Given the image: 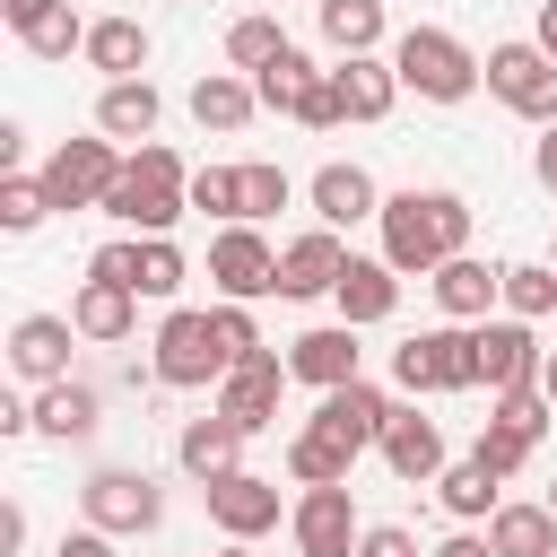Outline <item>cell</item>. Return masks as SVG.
Segmentation results:
<instances>
[{
	"label": "cell",
	"mask_w": 557,
	"mask_h": 557,
	"mask_svg": "<svg viewBox=\"0 0 557 557\" xmlns=\"http://www.w3.org/2000/svg\"><path fill=\"white\" fill-rule=\"evenodd\" d=\"M383 261L400 270V278H435L444 261H461L470 252V200L461 191H392L383 200Z\"/></svg>",
	"instance_id": "cell-1"
},
{
	"label": "cell",
	"mask_w": 557,
	"mask_h": 557,
	"mask_svg": "<svg viewBox=\"0 0 557 557\" xmlns=\"http://www.w3.org/2000/svg\"><path fill=\"white\" fill-rule=\"evenodd\" d=\"M183 209H191V174H183V157H174L165 139L131 148L122 183L104 191V218H122L131 235H174V218H183Z\"/></svg>",
	"instance_id": "cell-2"
},
{
	"label": "cell",
	"mask_w": 557,
	"mask_h": 557,
	"mask_svg": "<svg viewBox=\"0 0 557 557\" xmlns=\"http://www.w3.org/2000/svg\"><path fill=\"white\" fill-rule=\"evenodd\" d=\"M392 383L409 400H435V392H479V331L470 322H444V331H409L392 348Z\"/></svg>",
	"instance_id": "cell-3"
},
{
	"label": "cell",
	"mask_w": 557,
	"mask_h": 557,
	"mask_svg": "<svg viewBox=\"0 0 557 557\" xmlns=\"http://www.w3.org/2000/svg\"><path fill=\"white\" fill-rule=\"evenodd\" d=\"M392 70H400V87L409 96H426V104H461L470 87H479V52L453 35V26H409L400 44H392Z\"/></svg>",
	"instance_id": "cell-4"
},
{
	"label": "cell",
	"mask_w": 557,
	"mask_h": 557,
	"mask_svg": "<svg viewBox=\"0 0 557 557\" xmlns=\"http://www.w3.org/2000/svg\"><path fill=\"white\" fill-rule=\"evenodd\" d=\"M148 374H157L165 392H200V383H226L235 366H226V348H218V322H209L200 305H174V313L157 322V339H148Z\"/></svg>",
	"instance_id": "cell-5"
},
{
	"label": "cell",
	"mask_w": 557,
	"mask_h": 557,
	"mask_svg": "<svg viewBox=\"0 0 557 557\" xmlns=\"http://www.w3.org/2000/svg\"><path fill=\"white\" fill-rule=\"evenodd\" d=\"M487 96L505 104V113H522V122H557V61L540 52V44H487Z\"/></svg>",
	"instance_id": "cell-6"
},
{
	"label": "cell",
	"mask_w": 557,
	"mask_h": 557,
	"mask_svg": "<svg viewBox=\"0 0 557 557\" xmlns=\"http://www.w3.org/2000/svg\"><path fill=\"white\" fill-rule=\"evenodd\" d=\"M122 148L96 131V139H61L52 157H44V191H52V209H104V191L122 183Z\"/></svg>",
	"instance_id": "cell-7"
},
{
	"label": "cell",
	"mask_w": 557,
	"mask_h": 557,
	"mask_svg": "<svg viewBox=\"0 0 557 557\" xmlns=\"http://www.w3.org/2000/svg\"><path fill=\"white\" fill-rule=\"evenodd\" d=\"M209 278H218V305L278 296V244H270L261 226H218V235H209Z\"/></svg>",
	"instance_id": "cell-8"
},
{
	"label": "cell",
	"mask_w": 557,
	"mask_h": 557,
	"mask_svg": "<svg viewBox=\"0 0 557 557\" xmlns=\"http://www.w3.org/2000/svg\"><path fill=\"white\" fill-rule=\"evenodd\" d=\"M78 513H87L96 531H113V540H139V531L165 522V496H157L148 470H96V479L78 487Z\"/></svg>",
	"instance_id": "cell-9"
},
{
	"label": "cell",
	"mask_w": 557,
	"mask_h": 557,
	"mask_svg": "<svg viewBox=\"0 0 557 557\" xmlns=\"http://www.w3.org/2000/svg\"><path fill=\"white\" fill-rule=\"evenodd\" d=\"M479 331V392L487 400H505V392H531L540 383V366H548V348H540V331L531 322H470Z\"/></svg>",
	"instance_id": "cell-10"
},
{
	"label": "cell",
	"mask_w": 557,
	"mask_h": 557,
	"mask_svg": "<svg viewBox=\"0 0 557 557\" xmlns=\"http://www.w3.org/2000/svg\"><path fill=\"white\" fill-rule=\"evenodd\" d=\"M287 531H296V557H357V540H366L357 487H305L296 513H287Z\"/></svg>",
	"instance_id": "cell-11"
},
{
	"label": "cell",
	"mask_w": 557,
	"mask_h": 557,
	"mask_svg": "<svg viewBox=\"0 0 557 557\" xmlns=\"http://www.w3.org/2000/svg\"><path fill=\"white\" fill-rule=\"evenodd\" d=\"M70 348H78V322L70 313H17V331H9V374L17 383H70Z\"/></svg>",
	"instance_id": "cell-12"
},
{
	"label": "cell",
	"mask_w": 557,
	"mask_h": 557,
	"mask_svg": "<svg viewBox=\"0 0 557 557\" xmlns=\"http://www.w3.org/2000/svg\"><path fill=\"white\" fill-rule=\"evenodd\" d=\"M339 270H348V244H339L331 226H305V235H287V244H278V296H287V305L331 296V287H339Z\"/></svg>",
	"instance_id": "cell-13"
},
{
	"label": "cell",
	"mask_w": 557,
	"mask_h": 557,
	"mask_svg": "<svg viewBox=\"0 0 557 557\" xmlns=\"http://www.w3.org/2000/svg\"><path fill=\"white\" fill-rule=\"evenodd\" d=\"M392 409H400V400H392L383 383H366V374H357V383H339V392H322V409H313V426H322V435H339L348 453H374V444H383V426H392Z\"/></svg>",
	"instance_id": "cell-14"
},
{
	"label": "cell",
	"mask_w": 557,
	"mask_h": 557,
	"mask_svg": "<svg viewBox=\"0 0 557 557\" xmlns=\"http://www.w3.org/2000/svg\"><path fill=\"white\" fill-rule=\"evenodd\" d=\"M374 453H383V470H392V479H409V487H435V479L453 470V461H444V426H435L426 409H409V400L392 409V426H383V444H374Z\"/></svg>",
	"instance_id": "cell-15"
},
{
	"label": "cell",
	"mask_w": 557,
	"mask_h": 557,
	"mask_svg": "<svg viewBox=\"0 0 557 557\" xmlns=\"http://www.w3.org/2000/svg\"><path fill=\"white\" fill-rule=\"evenodd\" d=\"M200 496H209V522H218L226 540L278 531V479H261V470H226V479H209Z\"/></svg>",
	"instance_id": "cell-16"
},
{
	"label": "cell",
	"mask_w": 557,
	"mask_h": 557,
	"mask_svg": "<svg viewBox=\"0 0 557 557\" xmlns=\"http://www.w3.org/2000/svg\"><path fill=\"white\" fill-rule=\"evenodd\" d=\"M287 374H305L313 392H339V383H357V374H366V348H357V331H348V322H313V331H296V339H287Z\"/></svg>",
	"instance_id": "cell-17"
},
{
	"label": "cell",
	"mask_w": 557,
	"mask_h": 557,
	"mask_svg": "<svg viewBox=\"0 0 557 557\" xmlns=\"http://www.w3.org/2000/svg\"><path fill=\"white\" fill-rule=\"evenodd\" d=\"M278 383H287V357H278V348H261V357H244V366L218 383V400H209V409H218V418H235L244 435H261V426L278 418Z\"/></svg>",
	"instance_id": "cell-18"
},
{
	"label": "cell",
	"mask_w": 557,
	"mask_h": 557,
	"mask_svg": "<svg viewBox=\"0 0 557 557\" xmlns=\"http://www.w3.org/2000/svg\"><path fill=\"white\" fill-rule=\"evenodd\" d=\"M305 200H313V218H322L331 235H339V226H366V218H383V191H374V174H366V165H339V157H331V165L305 183Z\"/></svg>",
	"instance_id": "cell-19"
},
{
	"label": "cell",
	"mask_w": 557,
	"mask_h": 557,
	"mask_svg": "<svg viewBox=\"0 0 557 557\" xmlns=\"http://www.w3.org/2000/svg\"><path fill=\"white\" fill-rule=\"evenodd\" d=\"M435 305H444V322H487L496 305H505V270H487L479 252H461V261H444L435 278Z\"/></svg>",
	"instance_id": "cell-20"
},
{
	"label": "cell",
	"mask_w": 557,
	"mask_h": 557,
	"mask_svg": "<svg viewBox=\"0 0 557 557\" xmlns=\"http://www.w3.org/2000/svg\"><path fill=\"white\" fill-rule=\"evenodd\" d=\"M331 305H339V322L348 331H366V322H392V305H400V270L374 252V261H357L348 252V270H339V287H331Z\"/></svg>",
	"instance_id": "cell-21"
},
{
	"label": "cell",
	"mask_w": 557,
	"mask_h": 557,
	"mask_svg": "<svg viewBox=\"0 0 557 557\" xmlns=\"http://www.w3.org/2000/svg\"><path fill=\"white\" fill-rule=\"evenodd\" d=\"M174 461H183V470L209 487V479L244 470V426H235V418H218V409H209V418H183V435H174Z\"/></svg>",
	"instance_id": "cell-22"
},
{
	"label": "cell",
	"mask_w": 557,
	"mask_h": 557,
	"mask_svg": "<svg viewBox=\"0 0 557 557\" xmlns=\"http://www.w3.org/2000/svg\"><path fill=\"white\" fill-rule=\"evenodd\" d=\"M331 78H339V104H348V122H383V113L400 104V70H392L383 52H357V61H331Z\"/></svg>",
	"instance_id": "cell-23"
},
{
	"label": "cell",
	"mask_w": 557,
	"mask_h": 557,
	"mask_svg": "<svg viewBox=\"0 0 557 557\" xmlns=\"http://www.w3.org/2000/svg\"><path fill=\"white\" fill-rule=\"evenodd\" d=\"M183 104H191V122H200V131H244V122L261 113V96H252V78H244V70H209V78H191V96H183Z\"/></svg>",
	"instance_id": "cell-24"
},
{
	"label": "cell",
	"mask_w": 557,
	"mask_h": 557,
	"mask_svg": "<svg viewBox=\"0 0 557 557\" xmlns=\"http://www.w3.org/2000/svg\"><path fill=\"white\" fill-rule=\"evenodd\" d=\"M96 418H104L96 383H44L35 392V435H52V444H87Z\"/></svg>",
	"instance_id": "cell-25"
},
{
	"label": "cell",
	"mask_w": 557,
	"mask_h": 557,
	"mask_svg": "<svg viewBox=\"0 0 557 557\" xmlns=\"http://www.w3.org/2000/svg\"><path fill=\"white\" fill-rule=\"evenodd\" d=\"M157 113H165V104H157L148 78H113V87L96 96V131H104V139H139V148H148V139H157Z\"/></svg>",
	"instance_id": "cell-26"
},
{
	"label": "cell",
	"mask_w": 557,
	"mask_h": 557,
	"mask_svg": "<svg viewBox=\"0 0 557 557\" xmlns=\"http://www.w3.org/2000/svg\"><path fill=\"white\" fill-rule=\"evenodd\" d=\"M70 322H78V339L113 348V339H131V322H139V296H131V287H104V278H87V287L70 296Z\"/></svg>",
	"instance_id": "cell-27"
},
{
	"label": "cell",
	"mask_w": 557,
	"mask_h": 557,
	"mask_svg": "<svg viewBox=\"0 0 557 557\" xmlns=\"http://www.w3.org/2000/svg\"><path fill=\"white\" fill-rule=\"evenodd\" d=\"M87 70H104V87L113 78H139L148 70V26L139 17H96L87 26Z\"/></svg>",
	"instance_id": "cell-28"
},
{
	"label": "cell",
	"mask_w": 557,
	"mask_h": 557,
	"mask_svg": "<svg viewBox=\"0 0 557 557\" xmlns=\"http://www.w3.org/2000/svg\"><path fill=\"white\" fill-rule=\"evenodd\" d=\"M348 470H357V453L339 435H322V426H296L287 435V479L296 487H348Z\"/></svg>",
	"instance_id": "cell-29"
},
{
	"label": "cell",
	"mask_w": 557,
	"mask_h": 557,
	"mask_svg": "<svg viewBox=\"0 0 557 557\" xmlns=\"http://www.w3.org/2000/svg\"><path fill=\"white\" fill-rule=\"evenodd\" d=\"M496 487H505V479H496V470H487L479 453H461V461H453V470L435 479V496H444V513H453V522H487V513L505 505Z\"/></svg>",
	"instance_id": "cell-30"
},
{
	"label": "cell",
	"mask_w": 557,
	"mask_h": 557,
	"mask_svg": "<svg viewBox=\"0 0 557 557\" xmlns=\"http://www.w3.org/2000/svg\"><path fill=\"white\" fill-rule=\"evenodd\" d=\"M487 540H496V557H557V513L548 505H496Z\"/></svg>",
	"instance_id": "cell-31"
},
{
	"label": "cell",
	"mask_w": 557,
	"mask_h": 557,
	"mask_svg": "<svg viewBox=\"0 0 557 557\" xmlns=\"http://www.w3.org/2000/svg\"><path fill=\"white\" fill-rule=\"evenodd\" d=\"M313 17H322V44H331L339 61H357V52L383 44V0H322Z\"/></svg>",
	"instance_id": "cell-32"
},
{
	"label": "cell",
	"mask_w": 557,
	"mask_h": 557,
	"mask_svg": "<svg viewBox=\"0 0 557 557\" xmlns=\"http://www.w3.org/2000/svg\"><path fill=\"white\" fill-rule=\"evenodd\" d=\"M313 78H322V70H313V61L287 44V52H278V61L252 78V96H261V113H287V122H296V104H305V87H313Z\"/></svg>",
	"instance_id": "cell-33"
},
{
	"label": "cell",
	"mask_w": 557,
	"mask_h": 557,
	"mask_svg": "<svg viewBox=\"0 0 557 557\" xmlns=\"http://www.w3.org/2000/svg\"><path fill=\"white\" fill-rule=\"evenodd\" d=\"M505 313L513 322H548L557 313V270L548 261H505Z\"/></svg>",
	"instance_id": "cell-34"
},
{
	"label": "cell",
	"mask_w": 557,
	"mask_h": 557,
	"mask_svg": "<svg viewBox=\"0 0 557 557\" xmlns=\"http://www.w3.org/2000/svg\"><path fill=\"white\" fill-rule=\"evenodd\" d=\"M17 44H26L35 61H70V52H87V17H78L70 0H52V9H44V17H35Z\"/></svg>",
	"instance_id": "cell-35"
},
{
	"label": "cell",
	"mask_w": 557,
	"mask_h": 557,
	"mask_svg": "<svg viewBox=\"0 0 557 557\" xmlns=\"http://www.w3.org/2000/svg\"><path fill=\"white\" fill-rule=\"evenodd\" d=\"M278 52H287V26H278V17H235V26H226V61H235L244 78H261Z\"/></svg>",
	"instance_id": "cell-36"
},
{
	"label": "cell",
	"mask_w": 557,
	"mask_h": 557,
	"mask_svg": "<svg viewBox=\"0 0 557 557\" xmlns=\"http://www.w3.org/2000/svg\"><path fill=\"white\" fill-rule=\"evenodd\" d=\"M191 209L218 226H244V165H200L191 174Z\"/></svg>",
	"instance_id": "cell-37"
},
{
	"label": "cell",
	"mask_w": 557,
	"mask_h": 557,
	"mask_svg": "<svg viewBox=\"0 0 557 557\" xmlns=\"http://www.w3.org/2000/svg\"><path fill=\"white\" fill-rule=\"evenodd\" d=\"M44 218H52L44 174H0V226H9V235H35Z\"/></svg>",
	"instance_id": "cell-38"
},
{
	"label": "cell",
	"mask_w": 557,
	"mask_h": 557,
	"mask_svg": "<svg viewBox=\"0 0 557 557\" xmlns=\"http://www.w3.org/2000/svg\"><path fill=\"white\" fill-rule=\"evenodd\" d=\"M296 200V183H287V165H270V157H252L244 165V226H261V218H278Z\"/></svg>",
	"instance_id": "cell-39"
},
{
	"label": "cell",
	"mask_w": 557,
	"mask_h": 557,
	"mask_svg": "<svg viewBox=\"0 0 557 557\" xmlns=\"http://www.w3.org/2000/svg\"><path fill=\"white\" fill-rule=\"evenodd\" d=\"M183 278H191V270H183V244H174V235H139V296L165 305Z\"/></svg>",
	"instance_id": "cell-40"
},
{
	"label": "cell",
	"mask_w": 557,
	"mask_h": 557,
	"mask_svg": "<svg viewBox=\"0 0 557 557\" xmlns=\"http://www.w3.org/2000/svg\"><path fill=\"white\" fill-rule=\"evenodd\" d=\"M487 418H496V426H513L522 444H540V435H548V418H557V400L531 383V392H505V400H487Z\"/></svg>",
	"instance_id": "cell-41"
},
{
	"label": "cell",
	"mask_w": 557,
	"mask_h": 557,
	"mask_svg": "<svg viewBox=\"0 0 557 557\" xmlns=\"http://www.w3.org/2000/svg\"><path fill=\"white\" fill-rule=\"evenodd\" d=\"M209 322H218L226 366H244V357H261V348H270V339H261V322H252V305H209Z\"/></svg>",
	"instance_id": "cell-42"
},
{
	"label": "cell",
	"mask_w": 557,
	"mask_h": 557,
	"mask_svg": "<svg viewBox=\"0 0 557 557\" xmlns=\"http://www.w3.org/2000/svg\"><path fill=\"white\" fill-rule=\"evenodd\" d=\"M470 453H479V461H487V470H496V479H513V470H522V461H531V453H540V444H522V435H513V426H496V418H487V426H479V444H470Z\"/></svg>",
	"instance_id": "cell-43"
},
{
	"label": "cell",
	"mask_w": 557,
	"mask_h": 557,
	"mask_svg": "<svg viewBox=\"0 0 557 557\" xmlns=\"http://www.w3.org/2000/svg\"><path fill=\"white\" fill-rule=\"evenodd\" d=\"M87 278H104V287H131V296H139V235H131V244H96V252H87Z\"/></svg>",
	"instance_id": "cell-44"
},
{
	"label": "cell",
	"mask_w": 557,
	"mask_h": 557,
	"mask_svg": "<svg viewBox=\"0 0 557 557\" xmlns=\"http://www.w3.org/2000/svg\"><path fill=\"white\" fill-rule=\"evenodd\" d=\"M296 122H305V131H339V122H348V104H339V78H331V70H322V78L305 87V104H296Z\"/></svg>",
	"instance_id": "cell-45"
},
{
	"label": "cell",
	"mask_w": 557,
	"mask_h": 557,
	"mask_svg": "<svg viewBox=\"0 0 557 557\" xmlns=\"http://www.w3.org/2000/svg\"><path fill=\"white\" fill-rule=\"evenodd\" d=\"M357 557H418V531H400V522H366Z\"/></svg>",
	"instance_id": "cell-46"
},
{
	"label": "cell",
	"mask_w": 557,
	"mask_h": 557,
	"mask_svg": "<svg viewBox=\"0 0 557 557\" xmlns=\"http://www.w3.org/2000/svg\"><path fill=\"white\" fill-rule=\"evenodd\" d=\"M52 557H113V531L78 522V531H61V540H52Z\"/></svg>",
	"instance_id": "cell-47"
},
{
	"label": "cell",
	"mask_w": 557,
	"mask_h": 557,
	"mask_svg": "<svg viewBox=\"0 0 557 557\" xmlns=\"http://www.w3.org/2000/svg\"><path fill=\"white\" fill-rule=\"evenodd\" d=\"M531 174H540V191H557V122H548L540 148H531Z\"/></svg>",
	"instance_id": "cell-48"
},
{
	"label": "cell",
	"mask_w": 557,
	"mask_h": 557,
	"mask_svg": "<svg viewBox=\"0 0 557 557\" xmlns=\"http://www.w3.org/2000/svg\"><path fill=\"white\" fill-rule=\"evenodd\" d=\"M435 557H496V540H487V531H453Z\"/></svg>",
	"instance_id": "cell-49"
},
{
	"label": "cell",
	"mask_w": 557,
	"mask_h": 557,
	"mask_svg": "<svg viewBox=\"0 0 557 557\" xmlns=\"http://www.w3.org/2000/svg\"><path fill=\"white\" fill-rule=\"evenodd\" d=\"M44 9H52V0H0V17H9V35H26V26L44 17Z\"/></svg>",
	"instance_id": "cell-50"
},
{
	"label": "cell",
	"mask_w": 557,
	"mask_h": 557,
	"mask_svg": "<svg viewBox=\"0 0 557 557\" xmlns=\"http://www.w3.org/2000/svg\"><path fill=\"white\" fill-rule=\"evenodd\" d=\"M531 44H540V52L557 61V0H540V35H531Z\"/></svg>",
	"instance_id": "cell-51"
},
{
	"label": "cell",
	"mask_w": 557,
	"mask_h": 557,
	"mask_svg": "<svg viewBox=\"0 0 557 557\" xmlns=\"http://www.w3.org/2000/svg\"><path fill=\"white\" fill-rule=\"evenodd\" d=\"M540 392H548V400H557V348H548V366H540Z\"/></svg>",
	"instance_id": "cell-52"
},
{
	"label": "cell",
	"mask_w": 557,
	"mask_h": 557,
	"mask_svg": "<svg viewBox=\"0 0 557 557\" xmlns=\"http://www.w3.org/2000/svg\"><path fill=\"white\" fill-rule=\"evenodd\" d=\"M218 557H252V540H226V548H218Z\"/></svg>",
	"instance_id": "cell-53"
},
{
	"label": "cell",
	"mask_w": 557,
	"mask_h": 557,
	"mask_svg": "<svg viewBox=\"0 0 557 557\" xmlns=\"http://www.w3.org/2000/svg\"><path fill=\"white\" fill-rule=\"evenodd\" d=\"M548 270H557V244H548Z\"/></svg>",
	"instance_id": "cell-54"
},
{
	"label": "cell",
	"mask_w": 557,
	"mask_h": 557,
	"mask_svg": "<svg viewBox=\"0 0 557 557\" xmlns=\"http://www.w3.org/2000/svg\"><path fill=\"white\" fill-rule=\"evenodd\" d=\"M548 513H557V487H548Z\"/></svg>",
	"instance_id": "cell-55"
}]
</instances>
